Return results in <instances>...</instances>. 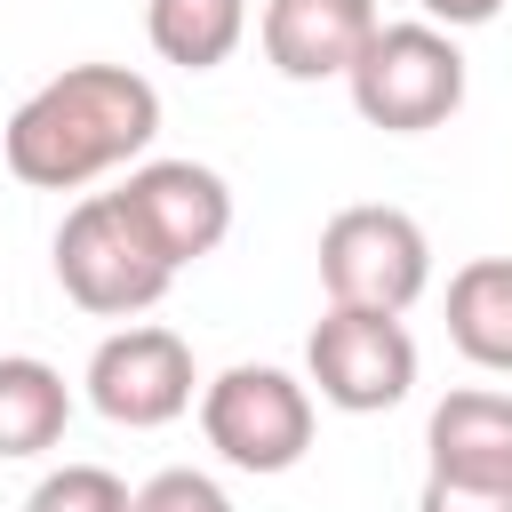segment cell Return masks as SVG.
<instances>
[{
    "label": "cell",
    "mask_w": 512,
    "mask_h": 512,
    "mask_svg": "<svg viewBox=\"0 0 512 512\" xmlns=\"http://www.w3.org/2000/svg\"><path fill=\"white\" fill-rule=\"evenodd\" d=\"M24 512H136V496H128L120 472H104V464H64V472H48V480L24 496Z\"/></svg>",
    "instance_id": "cell-14"
},
{
    "label": "cell",
    "mask_w": 512,
    "mask_h": 512,
    "mask_svg": "<svg viewBox=\"0 0 512 512\" xmlns=\"http://www.w3.org/2000/svg\"><path fill=\"white\" fill-rule=\"evenodd\" d=\"M144 32H152L160 64L216 72L248 40V0H144Z\"/></svg>",
    "instance_id": "cell-13"
},
{
    "label": "cell",
    "mask_w": 512,
    "mask_h": 512,
    "mask_svg": "<svg viewBox=\"0 0 512 512\" xmlns=\"http://www.w3.org/2000/svg\"><path fill=\"white\" fill-rule=\"evenodd\" d=\"M504 0H424V24H448V32H464V24H488Z\"/></svg>",
    "instance_id": "cell-17"
},
{
    "label": "cell",
    "mask_w": 512,
    "mask_h": 512,
    "mask_svg": "<svg viewBox=\"0 0 512 512\" xmlns=\"http://www.w3.org/2000/svg\"><path fill=\"white\" fill-rule=\"evenodd\" d=\"M56 280H64V296H72L80 312H96V320H136V312H152V304L168 296L176 264L160 256V240L136 224V208H128L120 192H88V200H72L64 224H56Z\"/></svg>",
    "instance_id": "cell-2"
},
{
    "label": "cell",
    "mask_w": 512,
    "mask_h": 512,
    "mask_svg": "<svg viewBox=\"0 0 512 512\" xmlns=\"http://www.w3.org/2000/svg\"><path fill=\"white\" fill-rule=\"evenodd\" d=\"M416 512H512V480H456V472H432Z\"/></svg>",
    "instance_id": "cell-16"
},
{
    "label": "cell",
    "mask_w": 512,
    "mask_h": 512,
    "mask_svg": "<svg viewBox=\"0 0 512 512\" xmlns=\"http://www.w3.org/2000/svg\"><path fill=\"white\" fill-rule=\"evenodd\" d=\"M424 448H432V472L512 480V392H488V384L448 392L424 424Z\"/></svg>",
    "instance_id": "cell-10"
},
{
    "label": "cell",
    "mask_w": 512,
    "mask_h": 512,
    "mask_svg": "<svg viewBox=\"0 0 512 512\" xmlns=\"http://www.w3.org/2000/svg\"><path fill=\"white\" fill-rule=\"evenodd\" d=\"M120 200L136 208V224L160 240V256L176 272L200 264V256H216L224 232H232V184L216 168H200V160H136L128 184H120Z\"/></svg>",
    "instance_id": "cell-8"
},
{
    "label": "cell",
    "mask_w": 512,
    "mask_h": 512,
    "mask_svg": "<svg viewBox=\"0 0 512 512\" xmlns=\"http://www.w3.org/2000/svg\"><path fill=\"white\" fill-rule=\"evenodd\" d=\"M200 432L232 472H296L312 448V384L264 360H240L200 384Z\"/></svg>",
    "instance_id": "cell-4"
},
{
    "label": "cell",
    "mask_w": 512,
    "mask_h": 512,
    "mask_svg": "<svg viewBox=\"0 0 512 512\" xmlns=\"http://www.w3.org/2000/svg\"><path fill=\"white\" fill-rule=\"evenodd\" d=\"M304 384L344 416H384L416 392V336L400 312L328 304L304 336Z\"/></svg>",
    "instance_id": "cell-6"
},
{
    "label": "cell",
    "mask_w": 512,
    "mask_h": 512,
    "mask_svg": "<svg viewBox=\"0 0 512 512\" xmlns=\"http://www.w3.org/2000/svg\"><path fill=\"white\" fill-rule=\"evenodd\" d=\"M72 424V384L64 368L32 352H0V456H40Z\"/></svg>",
    "instance_id": "cell-12"
},
{
    "label": "cell",
    "mask_w": 512,
    "mask_h": 512,
    "mask_svg": "<svg viewBox=\"0 0 512 512\" xmlns=\"http://www.w3.org/2000/svg\"><path fill=\"white\" fill-rule=\"evenodd\" d=\"M376 0H264V64L280 80H344L376 40Z\"/></svg>",
    "instance_id": "cell-9"
},
{
    "label": "cell",
    "mask_w": 512,
    "mask_h": 512,
    "mask_svg": "<svg viewBox=\"0 0 512 512\" xmlns=\"http://www.w3.org/2000/svg\"><path fill=\"white\" fill-rule=\"evenodd\" d=\"M136 512H232V496H224L208 472L168 464V472H152V480L136 488Z\"/></svg>",
    "instance_id": "cell-15"
},
{
    "label": "cell",
    "mask_w": 512,
    "mask_h": 512,
    "mask_svg": "<svg viewBox=\"0 0 512 512\" xmlns=\"http://www.w3.org/2000/svg\"><path fill=\"white\" fill-rule=\"evenodd\" d=\"M320 288L328 304H360V312H408L432 288V240L408 208L360 200L336 208L320 224Z\"/></svg>",
    "instance_id": "cell-5"
},
{
    "label": "cell",
    "mask_w": 512,
    "mask_h": 512,
    "mask_svg": "<svg viewBox=\"0 0 512 512\" xmlns=\"http://www.w3.org/2000/svg\"><path fill=\"white\" fill-rule=\"evenodd\" d=\"M448 344L472 368L512 376V256H472L448 272Z\"/></svg>",
    "instance_id": "cell-11"
},
{
    "label": "cell",
    "mask_w": 512,
    "mask_h": 512,
    "mask_svg": "<svg viewBox=\"0 0 512 512\" xmlns=\"http://www.w3.org/2000/svg\"><path fill=\"white\" fill-rule=\"evenodd\" d=\"M160 136V88L128 64H64L8 112V176L32 192H80L112 168H136Z\"/></svg>",
    "instance_id": "cell-1"
},
{
    "label": "cell",
    "mask_w": 512,
    "mask_h": 512,
    "mask_svg": "<svg viewBox=\"0 0 512 512\" xmlns=\"http://www.w3.org/2000/svg\"><path fill=\"white\" fill-rule=\"evenodd\" d=\"M88 408L104 424H128V432H160L176 424L192 400H200V376H192V344L176 328H112L96 352H88Z\"/></svg>",
    "instance_id": "cell-7"
},
{
    "label": "cell",
    "mask_w": 512,
    "mask_h": 512,
    "mask_svg": "<svg viewBox=\"0 0 512 512\" xmlns=\"http://www.w3.org/2000/svg\"><path fill=\"white\" fill-rule=\"evenodd\" d=\"M344 88L368 128L424 136V128L456 120V104H464V48L448 40V24H376V40L344 72Z\"/></svg>",
    "instance_id": "cell-3"
}]
</instances>
